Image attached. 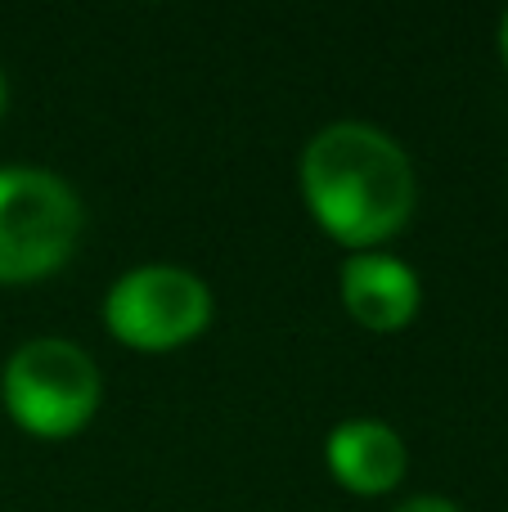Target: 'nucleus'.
<instances>
[{
    "label": "nucleus",
    "instance_id": "f257e3e1",
    "mask_svg": "<svg viewBox=\"0 0 508 512\" xmlns=\"http://www.w3.org/2000/svg\"><path fill=\"white\" fill-rule=\"evenodd\" d=\"M302 198L333 243L374 252L410 221L414 167L378 126L333 122L302 153Z\"/></svg>",
    "mask_w": 508,
    "mask_h": 512
},
{
    "label": "nucleus",
    "instance_id": "f03ea898",
    "mask_svg": "<svg viewBox=\"0 0 508 512\" xmlns=\"http://www.w3.org/2000/svg\"><path fill=\"white\" fill-rule=\"evenodd\" d=\"M0 405L18 432L36 441H68L99 409V369L77 342L36 337L5 360Z\"/></svg>",
    "mask_w": 508,
    "mask_h": 512
},
{
    "label": "nucleus",
    "instance_id": "7ed1b4c3",
    "mask_svg": "<svg viewBox=\"0 0 508 512\" xmlns=\"http://www.w3.org/2000/svg\"><path fill=\"white\" fill-rule=\"evenodd\" d=\"M81 239L72 185L41 167H0V283L54 274Z\"/></svg>",
    "mask_w": 508,
    "mask_h": 512
},
{
    "label": "nucleus",
    "instance_id": "20e7f679",
    "mask_svg": "<svg viewBox=\"0 0 508 512\" xmlns=\"http://www.w3.org/2000/svg\"><path fill=\"white\" fill-rule=\"evenodd\" d=\"M212 324V288L180 265H140L104 297V328L131 351H176Z\"/></svg>",
    "mask_w": 508,
    "mask_h": 512
},
{
    "label": "nucleus",
    "instance_id": "39448f33",
    "mask_svg": "<svg viewBox=\"0 0 508 512\" xmlns=\"http://www.w3.org/2000/svg\"><path fill=\"white\" fill-rule=\"evenodd\" d=\"M338 288H342L347 315L360 328H369V333H401V328H410L423 301L419 274L405 261L383 252H351L342 261Z\"/></svg>",
    "mask_w": 508,
    "mask_h": 512
},
{
    "label": "nucleus",
    "instance_id": "423d86ee",
    "mask_svg": "<svg viewBox=\"0 0 508 512\" xmlns=\"http://www.w3.org/2000/svg\"><path fill=\"white\" fill-rule=\"evenodd\" d=\"M324 463L342 490L378 499L401 486L410 450H405L401 432L383 418H347L324 441Z\"/></svg>",
    "mask_w": 508,
    "mask_h": 512
},
{
    "label": "nucleus",
    "instance_id": "0eeeda50",
    "mask_svg": "<svg viewBox=\"0 0 508 512\" xmlns=\"http://www.w3.org/2000/svg\"><path fill=\"white\" fill-rule=\"evenodd\" d=\"M392 512H459L450 499H441V495H414V499H405L401 508H392Z\"/></svg>",
    "mask_w": 508,
    "mask_h": 512
},
{
    "label": "nucleus",
    "instance_id": "6e6552de",
    "mask_svg": "<svg viewBox=\"0 0 508 512\" xmlns=\"http://www.w3.org/2000/svg\"><path fill=\"white\" fill-rule=\"evenodd\" d=\"M500 54H504V63H508V14H504V23H500Z\"/></svg>",
    "mask_w": 508,
    "mask_h": 512
},
{
    "label": "nucleus",
    "instance_id": "1a4fd4ad",
    "mask_svg": "<svg viewBox=\"0 0 508 512\" xmlns=\"http://www.w3.org/2000/svg\"><path fill=\"white\" fill-rule=\"evenodd\" d=\"M0 113H5V77H0Z\"/></svg>",
    "mask_w": 508,
    "mask_h": 512
}]
</instances>
